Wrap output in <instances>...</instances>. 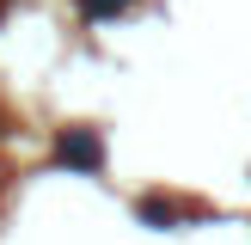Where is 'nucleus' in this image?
Wrapping results in <instances>:
<instances>
[{"label":"nucleus","mask_w":251,"mask_h":245,"mask_svg":"<svg viewBox=\"0 0 251 245\" xmlns=\"http://www.w3.org/2000/svg\"><path fill=\"white\" fill-rule=\"evenodd\" d=\"M55 159L74 166V172H98V166H104V141H98V129H68L55 141Z\"/></svg>","instance_id":"obj_1"},{"label":"nucleus","mask_w":251,"mask_h":245,"mask_svg":"<svg viewBox=\"0 0 251 245\" xmlns=\"http://www.w3.org/2000/svg\"><path fill=\"white\" fill-rule=\"evenodd\" d=\"M135 0H80V19H117V12H129Z\"/></svg>","instance_id":"obj_2"}]
</instances>
